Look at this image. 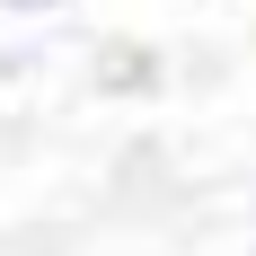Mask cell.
<instances>
[{
	"label": "cell",
	"mask_w": 256,
	"mask_h": 256,
	"mask_svg": "<svg viewBox=\"0 0 256 256\" xmlns=\"http://www.w3.org/2000/svg\"><path fill=\"white\" fill-rule=\"evenodd\" d=\"M53 9H71V0H0V18H53Z\"/></svg>",
	"instance_id": "1"
}]
</instances>
